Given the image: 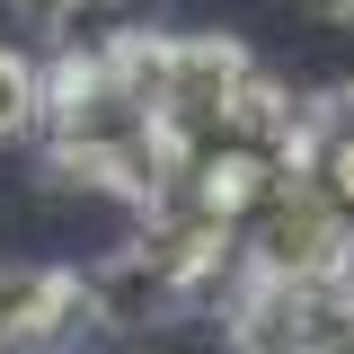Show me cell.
Here are the masks:
<instances>
[{
  "instance_id": "6da1fadb",
  "label": "cell",
  "mask_w": 354,
  "mask_h": 354,
  "mask_svg": "<svg viewBox=\"0 0 354 354\" xmlns=\"http://www.w3.org/2000/svg\"><path fill=\"white\" fill-rule=\"evenodd\" d=\"M221 319H230L239 354H346V274H266V266H239Z\"/></svg>"
},
{
  "instance_id": "7a4b0ae2",
  "label": "cell",
  "mask_w": 354,
  "mask_h": 354,
  "mask_svg": "<svg viewBox=\"0 0 354 354\" xmlns=\"http://www.w3.org/2000/svg\"><path fill=\"white\" fill-rule=\"evenodd\" d=\"M88 319V274L71 266H0V354L18 346H62Z\"/></svg>"
},
{
  "instance_id": "3957f363",
  "label": "cell",
  "mask_w": 354,
  "mask_h": 354,
  "mask_svg": "<svg viewBox=\"0 0 354 354\" xmlns=\"http://www.w3.org/2000/svg\"><path fill=\"white\" fill-rule=\"evenodd\" d=\"M36 36H53L62 53H97V44H115L142 27V0H9Z\"/></svg>"
},
{
  "instance_id": "5b68a950",
  "label": "cell",
  "mask_w": 354,
  "mask_h": 354,
  "mask_svg": "<svg viewBox=\"0 0 354 354\" xmlns=\"http://www.w3.org/2000/svg\"><path fill=\"white\" fill-rule=\"evenodd\" d=\"M310 18H328V27H354V0H301Z\"/></svg>"
},
{
  "instance_id": "277c9868",
  "label": "cell",
  "mask_w": 354,
  "mask_h": 354,
  "mask_svg": "<svg viewBox=\"0 0 354 354\" xmlns=\"http://www.w3.org/2000/svg\"><path fill=\"white\" fill-rule=\"evenodd\" d=\"M36 106H44V71L18 53V44H0V142L36 124Z\"/></svg>"
}]
</instances>
